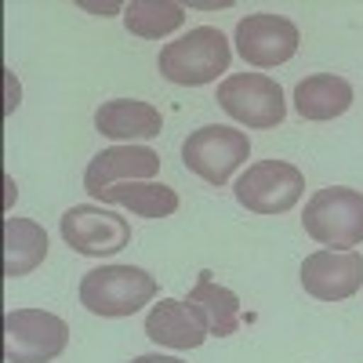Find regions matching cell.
<instances>
[{"mask_svg": "<svg viewBox=\"0 0 363 363\" xmlns=\"http://www.w3.org/2000/svg\"><path fill=\"white\" fill-rule=\"evenodd\" d=\"M251 142L244 131L225 124H207L182 142V160L193 174H200L207 186H225L240 164H247Z\"/></svg>", "mask_w": 363, "mask_h": 363, "instance_id": "5", "label": "cell"}, {"mask_svg": "<svg viewBox=\"0 0 363 363\" xmlns=\"http://www.w3.org/2000/svg\"><path fill=\"white\" fill-rule=\"evenodd\" d=\"M95 200L128 207L138 218H167L178 211V193L171 186H157V182H116V186L102 189Z\"/></svg>", "mask_w": 363, "mask_h": 363, "instance_id": "17", "label": "cell"}, {"mask_svg": "<svg viewBox=\"0 0 363 363\" xmlns=\"http://www.w3.org/2000/svg\"><path fill=\"white\" fill-rule=\"evenodd\" d=\"M306 233L323 247H356L363 244V193L345 186L316 189L301 215Z\"/></svg>", "mask_w": 363, "mask_h": 363, "instance_id": "3", "label": "cell"}, {"mask_svg": "<svg viewBox=\"0 0 363 363\" xmlns=\"http://www.w3.org/2000/svg\"><path fill=\"white\" fill-rule=\"evenodd\" d=\"M153 298L157 280L138 265H102L80 280V306L95 316H135Z\"/></svg>", "mask_w": 363, "mask_h": 363, "instance_id": "2", "label": "cell"}, {"mask_svg": "<svg viewBox=\"0 0 363 363\" xmlns=\"http://www.w3.org/2000/svg\"><path fill=\"white\" fill-rule=\"evenodd\" d=\"M233 193L255 215H284L306 193V174L287 160H258L236 178Z\"/></svg>", "mask_w": 363, "mask_h": 363, "instance_id": "6", "label": "cell"}, {"mask_svg": "<svg viewBox=\"0 0 363 363\" xmlns=\"http://www.w3.org/2000/svg\"><path fill=\"white\" fill-rule=\"evenodd\" d=\"M298 26L284 15H269V11H258V15H247L236 22V51L247 66H258V69H272V66H284L287 58H294L298 51Z\"/></svg>", "mask_w": 363, "mask_h": 363, "instance_id": "8", "label": "cell"}, {"mask_svg": "<svg viewBox=\"0 0 363 363\" xmlns=\"http://www.w3.org/2000/svg\"><path fill=\"white\" fill-rule=\"evenodd\" d=\"M160 171V157L145 145H113L102 149L99 157H91L84 171V189L99 196L102 189L116 186V182H149Z\"/></svg>", "mask_w": 363, "mask_h": 363, "instance_id": "11", "label": "cell"}, {"mask_svg": "<svg viewBox=\"0 0 363 363\" xmlns=\"http://www.w3.org/2000/svg\"><path fill=\"white\" fill-rule=\"evenodd\" d=\"M236 124L247 128H277L287 116V102L280 84L265 77V73H233L218 84V99H215Z\"/></svg>", "mask_w": 363, "mask_h": 363, "instance_id": "7", "label": "cell"}, {"mask_svg": "<svg viewBox=\"0 0 363 363\" xmlns=\"http://www.w3.org/2000/svg\"><path fill=\"white\" fill-rule=\"evenodd\" d=\"M182 301L200 316V323L207 327V335H215V338L236 335V327H240V298L229 287L211 280V272H200L196 287Z\"/></svg>", "mask_w": 363, "mask_h": 363, "instance_id": "14", "label": "cell"}, {"mask_svg": "<svg viewBox=\"0 0 363 363\" xmlns=\"http://www.w3.org/2000/svg\"><path fill=\"white\" fill-rule=\"evenodd\" d=\"M229 58H233V51H229V40L222 37V29L196 26L186 37H178V40L160 48L157 69L171 84L200 87V84L218 80V73L229 69Z\"/></svg>", "mask_w": 363, "mask_h": 363, "instance_id": "1", "label": "cell"}, {"mask_svg": "<svg viewBox=\"0 0 363 363\" xmlns=\"http://www.w3.org/2000/svg\"><path fill=\"white\" fill-rule=\"evenodd\" d=\"M131 363H186V359H178V356H160V352H145V356H135Z\"/></svg>", "mask_w": 363, "mask_h": 363, "instance_id": "19", "label": "cell"}, {"mask_svg": "<svg viewBox=\"0 0 363 363\" xmlns=\"http://www.w3.org/2000/svg\"><path fill=\"white\" fill-rule=\"evenodd\" d=\"M301 287L320 301H345L363 287L359 251H316L301 262Z\"/></svg>", "mask_w": 363, "mask_h": 363, "instance_id": "10", "label": "cell"}, {"mask_svg": "<svg viewBox=\"0 0 363 363\" xmlns=\"http://www.w3.org/2000/svg\"><path fill=\"white\" fill-rule=\"evenodd\" d=\"M182 22H186V11H182V4H171V0H131L124 8L128 33L142 40H160L182 29Z\"/></svg>", "mask_w": 363, "mask_h": 363, "instance_id": "18", "label": "cell"}, {"mask_svg": "<svg viewBox=\"0 0 363 363\" xmlns=\"http://www.w3.org/2000/svg\"><path fill=\"white\" fill-rule=\"evenodd\" d=\"M48 258V233L29 218H4V277H29Z\"/></svg>", "mask_w": 363, "mask_h": 363, "instance_id": "16", "label": "cell"}, {"mask_svg": "<svg viewBox=\"0 0 363 363\" xmlns=\"http://www.w3.org/2000/svg\"><path fill=\"white\" fill-rule=\"evenodd\" d=\"M95 128H99V135L116 138V142H138V138H157L164 128V116L149 102L113 99L95 109Z\"/></svg>", "mask_w": 363, "mask_h": 363, "instance_id": "13", "label": "cell"}, {"mask_svg": "<svg viewBox=\"0 0 363 363\" xmlns=\"http://www.w3.org/2000/svg\"><path fill=\"white\" fill-rule=\"evenodd\" d=\"M62 240L77 255L106 258V255H116L131 244V225H128V218L113 215V211L80 203L62 215Z\"/></svg>", "mask_w": 363, "mask_h": 363, "instance_id": "9", "label": "cell"}, {"mask_svg": "<svg viewBox=\"0 0 363 363\" xmlns=\"http://www.w3.org/2000/svg\"><path fill=\"white\" fill-rule=\"evenodd\" d=\"M69 345V323L44 309L4 313V359L8 363H51Z\"/></svg>", "mask_w": 363, "mask_h": 363, "instance_id": "4", "label": "cell"}, {"mask_svg": "<svg viewBox=\"0 0 363 363\" xmlns=\"http://www.w3.org/2000/svg\"><path fill=\"white\" fill-rule=\"evenodd\" d=\"M145 335L167 349H200L207 342V327L178 298H160L145 316Z\"/></svg>", "mask_w": 363, "mask_h": 363, "instance_id": "12", "label": "cell"}, {"mask_svg": "<svg viewBox=\"0 0 363 363\" xmlns=\"http://www.w3.org/2000/svg\"><path fill=\"white\" fill-rule=\"evenodd\" d=\"M84 8H91V11H116L120 4H87V0H84Z\"/></svg>", "mask_w": 363, "mask_h": 363, "instance_id": "20", "label": "cell"}, {"mask_svg": "<svg viewBox=\"0 0 363 363\" xmlns=\"http://www.w3.org/2000/svg\"><path fill=\"white\" fill-rule=\"evenodd\" d=\"M352 106V84L335 73L306 77L294 87V109L301 120H335Z\"/></svg>", "mask_w": 363, "mask_h": 363, "instance_id": "15", "label": "cell"}]
</instances>
